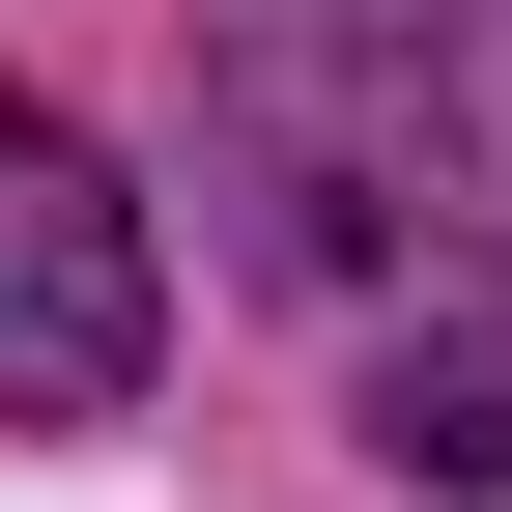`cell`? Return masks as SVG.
Returning a JSON list of instances; mask_svg holds the SVG:
<instances>
[{
    "instance_id": "cell-1",
    "label": "cell",
    "mask_w": 512,
    "mask_h": 512,
    "mask_svg": "<svg viewBox=\"0 0 512 512\" xmlns=\"http://www.w3.org/2000/svg\"><path fill=\"white\" fill-rule=\"evenodd\" d=\"M228 86L285 143V256H484L512 228V0H228Z\"/></svg>"
},
{
    "instance_id": "cell-2",
    "label": "cell",
    "mask_w": 512,
    "mask_h": 512,
    "mask_svg": "<svg viewBox=\"0 0 512 512\" xmlns=\"http://www.w3.org/2000/svg\"><path fill=\"white\" fill-rule=\"evenodd\" d=\"M143 342H171L143 200H114L29 86H0V427H114V399H143Z\"/></svg>"
}]
</instances>
